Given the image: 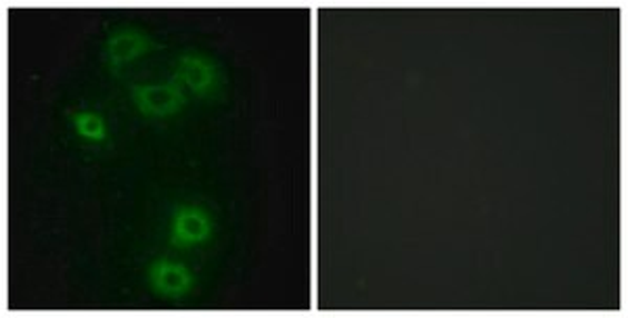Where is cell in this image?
Returning a JSON list of instances; mask_svg holds the SVG:
<instances>
[{
  "instance_id": "277c9868",
  "label": "cell",
  "mask_w": 628,
  "mask_h": 318,
  "mask_svg": "<svg viewBox=\"0 0 628 318\" xmlns=\"http://www.w3.org/2000/svg\"><path fill=\"white\" fill-rule=\"evenodd\" d=\"M212 220L208 212L199 206H178L173 213L170 225V246L176 249H189L204 246L212 237Z\"/></svg>"
},
{
  "instance_id": "6da1fadb",
  "label": "cell",
  "mask_w": 628,
  "mask_h": 318,
  "mask_svg": "<svg viewBox=\"0 0 628 318\" xmlns=\"http://www.w3.org/2000/svg\"><path fill=\"white\" fill-rule=\"evenodd\" d=\"M180 80L173 78L166 85H137L130 89L135 106L145 118H168L178 113L187 103V92Z\"/></svg>"
},
{
  "instance_id": "8992f818",
  "label": "cell",
  "mask_w": 628,
  "mask_h": 318,
  "mask_svg": "<svg viewBox=\"0 0 628 318\" xmlns=\"http://www.w3.org/2000/svg\"><path fill=\"white\" fill-rule=\"evenodd\" d=\"M71 126L78 137L92 142H104L107 139L105 120L95 111H78L71 116Z\"/></svg>"
},
{
  "instance_id": "5b68a950",
  "label": "cell",
  "mask_w": 628,
  "mask_h": 318,
  "mask_svg": "<svg viewBox=\"0 0 628 318\" xmlns=\"http://www.w3.org/2000/svg\"><path fill=\"white\" fill-rule=\"evenodd\" d=\"M147 284L159 298L183 300L192 294L195 277L192 270L180 262L156 260L147 270Z\"/></svg>"
},
{
  "instance_id": "3957f363",
  "label": "cell",
  "mask_w": 628,
  "mask_h": 318,
  "mask_svg": "<svg viewBox=\"0 0 628 318\" xmlns=\"http://www.w3.org/2000/svg\"><path fill=\"white\" fill-rule=\"evenodd\" d=\"M175 78L199 99L212 97L220 82V73H218L216 63L206 54L199 53L178 54L175 63Z\"/></svg>"
},
{
  "instance_id": "7a4b0ae2",
  "label": "cell",
  "mask_w": 628,
  "mask_h": 318,
  "mask_svg": "<svg viewBox=\"0 0 628 318\" xmlns=\"http://www.w3.org/2000/svg\"><path fill=\"white\" fill-rule=\"evenodd\" d=\"M156 49H159V44L151 36L140 32L137 28H122L107 38L104 49L105 63L114 76H118L126 63H133Z\"/></svg>"
}]
</instances>
